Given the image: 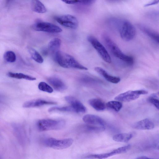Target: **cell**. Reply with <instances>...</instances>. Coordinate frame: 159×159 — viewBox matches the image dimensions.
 <instances>
[{
	"instance_id": "1",
	"label": "cell",
	"mask_w": 159,
	"mask_h": 159,
	"mask_svg": "<svg viewBox=\"0 0 159 159\" xmlns=\"http://www.w3.org/2000/svg\"><path fill=\"white\" fill-rule=\"evenodd\" d=\"M108 22L112 27L118 31L120 37L123 40L129 41L135 37V28L128 20L113 18L109 19Z\"/></svg>"
},
{
	"instance_id": "2",
	"label": "cell",
	"mask_w": 159,
	"mask_h": 159,
	"mask_svg": "<svg viewBox=\"0 0 159 159\" xmlns=\"http://www.w3.org/2000/svg\"><path fill=\"white\" fill-rule=\"evenodd\" d=\"M102 38L106 46L114 57L128 66L133 65L134 61V57L124 54L107 34L105 33L102 34Z\"/></svg>"
},
{
	"instance_id": "3",
	"label": "cell",
	"mask_w": 159,
	"mask_h": 159,
	"mask_svg": "<svg viewBox=\"0 0 159 159\" xmlns=\"http://www.w3.org/2000/svg\"><path fill=\"white\" fill-rule=\"evenodd\" d=\"M54 59L60 66L64 68L88 70L87 67L81 64L72 56L60 51L54 54Z\"/></svg>"
},
{
	"instance_id": "4",
	"label": "cell",
	"mask_w": 159,
	"mask_h": 159,
	"mask_svg": "<svg viewBox=\"0 0 159 159\" xmlns=\"http://www.w3.org/2000/svg\"><path fill=\"white\" fill-rule=\"evenodd\" d=\"M65 122L62 120L44 119L39 120L37 123L38 129L40 131L61 129Z\"/></svg>"
},
{
	"instance_id": "5",
	"label": "cell",
	"mask_w": 159,
	"mask_h": 159,
	"mask_svg": "<svg viewBox=\"0 0 159 159\" xmlns=\"http://www.w3.org/2000/svg\"><path fill=\"white\" fill-rule=\"evenodd\" d=\"M73 140L71 138L57 139L49 138L44 139L43 143L46 146L55 149H62L67 148L71 145Z\"/></svg>"
},
{
	"instance_id": "6",
	"label": "cell",
	"mask_w": 159,
	"mask_h": 159,
	"mask_svg": "<svg viewBox=\"0 0 159 159\" xmlns=\"http://www.w3.org/2000/svg\"><path fill=\"white\" fill-rule=\"evenodd\" d=\"M87 40L103 61L108 63L111 62V57L108 52L97 39L93 36L90 35L88 37Z\"/></svg>"
},
{
	"instance_id": "7",
	"label": "cell",
	"mask_w": 159,
	"mask_h": 159,
	"mask_svg": "<svg viewBox=\"0 0 159 159\" xmlns=\"http://www.w3.org/2000/svg\"><path fill=\"white\" fill-rule=\"evenodd\" d=\"M34 30L52 33H59L62 29L59 26L52 23L40 21H37L32 25Z\"/></svg>"
},
{
	"instance_id": "8",
	"label": "cell",
	"mask_w": 159,
	"mask_h": 159,
	"mask_svg": "<svg viewBox=\"0 0 159 159\" xmlns=\"http://www.w3.org/2000/svg\"><path fill=\"white\" fill-rule=\"evenodd\" d=\"M148 91L144 90H129L121 93L115 98V99L119 101L129 102L138 99L141 95L148 93Z\"/></svg>"
},
{
	"instance_id": "9",
	"label": "cell",
	"mask_w": 159,
	"mask_h": 159,
	"mask_svg": "<svg viewBox=\"0 0 159 159\" xmlns=\"http://www.w3.org/2000/svg\"><path fill=\"white\" fill-rule=\"evenodd\" d=\"M54 19L58 23L65 27L72 29H76L78 25V22L74 16L66 14L56 16Z\"/></svg>"
},
{
	"instance_id": "10",
	"label": "cell",
	"mask_w": 159,
	"mask_h": 159,
	"mask_svg": "<svg viewBox=\"0 0 159 159\" xmlns=\"http://www.w3.org/2000/svg\"><path fill=\"white\" fill-rule=\"evenodd\" d=\"M130 145H128L114 149L111 152L107 153L90 154L85 157L87 159H103L116 154L123 153L127 152L130 148Z\"/></svg>"
},
{
	"instance_id": "11",
	"label": "cell",
	"mask_w": 159,
	"mask_h": 159,
	"mask_svg": "<svg viewBox=\"0 0 159 159\" xmlns=\"http://www.w3.org/2000/svg\"><path fill=\"white\" fill-rule=\"evenodd\" d=\"M65 99L70 104L74 110V112L77 113H84L87 111L86 107L79 100L71 96H67Z\"/></svg>"
},
{
	"instance_id": "12",
	"label": "cell",
	"mask_w": 159,
	"mask_h": 159,
	"mask_svg": "<svg viewBox=\"0 0 159 159\" xmlns=\"http://www.w3.org/2000/svg\"><path fill=\"white\" fill-rule=\"evenodd\" d=\"M83 120L85 123L90 125L105 127L106 124L102 118L94 115H86L83 117Z\"/></svg>"
},
{
	"instance_id": "13",
	"label": "cell",
	"mask_w": 159,
	"mask_h": 159,
	"mask_svg": "<svg viewBox=\"0 0 159 159\" xmlns=\"http://www.w3.org/2000/svg\"><path fill=\"white\" fill-rule=\"evenodd\" d=\"M57 104V102H54L38 99L26 101L23 103L22 107L25 108H30L39 107L45 105H55Z\"/></svg>"
},
{
	"instance_id": "14",
	"label": "cell",
	"mask_w": 159,
	"mask_h": 159,
	"mask_svg": "<svg viewBox=\"0 0 159 159\" xmlns=\"http://www.w3.org/2000/svg\"><path fill=\"white\" fill-rule=\"evenodd\" d=\"M154 125L150 119L146 118L134 123L132 126L133 128L139 130H150L154 128Z\"/></svg>"
},
{
	"instance_id": "15",
	"label": "cell",
	"mask_w": 159,
	"mask_h": 159,
	"mask_svg": "<svg viewBox=\"0 0 159 159\" xmlns=\"http://www.w3.org/2000/svg\"><path fill=\"white\" fill-rule=\"evenodd\" d=\"M138 26L139 29L145 34L149 37L156 43H159V34L153 30L142 24H139Z\"/></svg>"
},
{
	"instance_id": "16",
	"label": "cell",
	"mask_w": 159,
	"mask_h": 159,
	"mask_svg": "<svg viewBox=\"0 0 159 159\" xmlns=\"http://www.w3.org/2000/svg\"><path fill=\"white\" fill-rule=\"evenodd\" d=\"M48 81L55 90L60 92H62L67 88L66 84L60 79L52 77L48 79Z\"/></svg>"
},
{
	"instance_id": "17",
	"label": "cell",
	"mask_w": 159,
	"mask_h": 159,
	"mask_svg": "<svg viewBox=\"0 0 159 159\" xmlns=\"http://www.w3.org/2000/svg\"><path fill=\"white\" fill-rule=\"evenodd\" d=\"M94 70L96 72L105 78L107 80L111 83L117 84L120 80L119 77L110 75L101 67H96L94 68Z\"/></svg>"
},
{
	"instance_id": "18",
	"label": "cell",
	"mask_w": 159,
	"mask_h": 159,
	"mask_svg": "<svg viewBox=\"0 0 159 159\" xmlns=\"http://www.w3.org/2000/svg\"><path fill=\"white\" fill-rule=\"evenodd\" d=\"M88 102L89 105L97 111H103L106 108V105L104 102L100 99L92 98L89 100Z\"/></svg>"
},
{
	"instance_id": "19",
	"label": "cell",
	"mask_w": 159,
	"mask_h": 159,
	"mask_svg": "<svg viewBox=\"0 0 159 159\" xmlns=\"http://www.w3.org/2000/svg\"><path fill=\"white\" fill-rule=\"evenodd\" d=\"M31 8L34 12L43 13L46 12L47 10L44 4L40 1L37 0H34L31 2Z\"/></svg>"
},
{
	"instance_id": "20",
	"label": "cell",
	"mask_w": 159,
	"mask_h": 159,
	"mask_svg": "<svg viewBox=\"0 0 159 159\" xmlns=\"http://www.w3.org/2000/svg\"><path fill=\"white\" fill-rule=\"evenodd\" d=\"M132 133H122L116 134L113 137V139L116 142L126 143L129 141L133 137Z\"/></svg>"
},
{
	"instance_id": "21",
	"label": "cell",
	"mask_w": 159,
	"mask_h": 159,
	"mask_svg": "<svg viewBox=\"0 0 159 159\" xmlns=\"http://www.w3.org/2000/svg\"><path fill=\"white\" fill-rule=\"evenodd\" d=\"M61 41L58 38H55L52 39L49 43L48 45V50L54 54L59 51Z\"/></svg>"
},
{
	"instance_id": "22",
	"label": "cell",
	"mask_w": 159,
	"mask_h": 159,
	"mask_svg": "<svg viewBox=\"0 0 159 159\" xmlns=\"http://www.w3.org/2000/svg\"><path fill=\"white\" fill-rule=\"evenodd\" d=\"M83 129L85 132L87 133H98L104 131L105 128L102 126L89 125H85Z\"/></svg>"
},
{
	"instance_id": "23",
	"label": "cell",
	"mask_w": 159,
	"mask_h": 159,
	"mask_svg": "<svg viewBox=\"0 0 159 159\" xmlns=\"http://www.w3.org/2000/svg\"><path fill=\"white\" fill-rule=\"evenodd\" d=\"M8 76L17 79H24L29 80H36L35 77L25 75L22 73L9 72L7 73Z\"/></svg>"
},
{
	"instance_id": "24",
	"label": "cell",
	"mask_w": 159,
	"mask_h": 159,
	"mask_svg": "<svg viewBox=\"0 0 159 159\" xmlns=\"http://www.w3.org/2000/svg\"><path fill=\"white\" fill-rule=\"evenodd\" d=\"M28 51L31 58L34 61L39 63L43 62V57L36 50L33 48H28Z\"/></svg>"
},
{
	"instance_id": "25",
	"label": "cell",
	"mask_w": 159,
	"mask_h": 159,
	"mask_svg": "<svg viewBox=\"0 0 159 159\" xmlns=\"http://www.w3.org/2000/svg\"><path fill=\"white\" fill-rule=\"evenodd\" d=\"M106 106L117 112L119 111L123 107L122 104L120 101L117 100L109 101L107 103Z\"/></svg>"
},
{
	"instance_id": "26",
	"label": "cell",
	"mask_w": 159,
	"mask_h": 159,
	"mask_svg": "<svg viewBox=\"0 0 159 159\" xmlns=\"http://www.w3.org/2000/svg\"><path fill=\"white\" fill-rule=\"evenodd\" d=\"M48 111L49 112L55 111L74 112V109L70 106L61 107H54L50 108L48 110Z\"/></svg>"
},
{
	"instance_id": "27",
	"label": "cell",
	"mask_w": 159,
	"mask_h": 159,
	"mask_svg": "<svg viewBox=\"0 0 159 159\" xmlns=\"http://www.w3.org/2000/svg\"><path fill=\"white\" fill-rule=\"evenodd\" d=\"M3 57L6 61L9 62H13L16 59L15 54L11 51H8L5 53Z\"/></svg>"
},
{
	"instance_id": "28",
	"label": "cell",
	"mask_w": 159,
	"mask_h": 159,
	"mask_svg": "<svg viewBox=\"0 0 159 159\" xmlns=\"http://www.w3.org/2000/svg\"><path fill=\"white\" fill-rule=\"evenodd\" d=\"M39 89L43 91L51 93L53 92L52 88L48 84L44 82H41L38 85Z\"/></svg>"
},
{
	"instance_id": "29",
	"label": "cell",
	"mask_w": 159,
	"mask_h": 159,
	"mask_svg": "<svg viewBox=\"0 0 159 159\" xmlns=\"http://www.w3.org/2000/svg\"><path fill=\"white\" fill-rule=\"evenodd\" d=\"M148 102L159 110V100L157 94H153L148 98Z\"/></svg>"
},
{
	"instance_id": "30",
	"label": "cell",
	"mask_w": 159,
	"mask_h": 159,
	"mask_svg": "<svg viewBox=\"0 0 159 159\" xmlns=\"http://www.w3.org/2000/svg\"><path fill=\"white\" fill-rule=\"evenodd\" d=\"M62 1L66 3L69 4H80V0H63Z\"/></svg>"
},
{
	"instance_id": "31",
	"label": "cell",
	"mask_w": 159,
	"mask_h": 159,
	"mask_svg": "<svg viewBox=\"0 0 159 159\" xmlns=\"http://www.w3.org/2000/svg\"><path fill=\"white\" fill-rule=\"evenodd\" d=\"M158 0H154L145 4L144 5V7H147L152 5L157 4V3H158Z\"/></svg>"
},
{
	"instance_id": "32",
	"label": "cell",
	"mask_w": 159,
	"mask_h": 159,
	"mask_svg": "<svg viewBox=\"0 0 159 159\" xmlns=\"http://www.w3.org/2000/svg\"><path fill=\"white\" fill-rule=\"evenodd\" d=\"M135 159H155L151 158L148 157L144 156L139 157L136 158Z\"/></svg>"
}]
</instances>
